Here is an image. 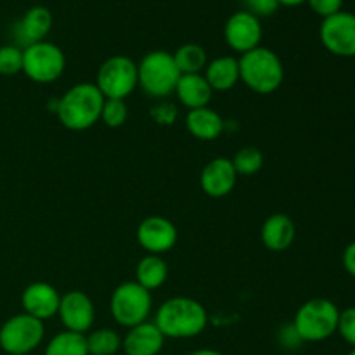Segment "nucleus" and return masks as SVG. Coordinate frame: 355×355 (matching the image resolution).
Returning <instances> with one entry per match:
<instances>
[{
	"instance_id": "f257e3e1",
	"label": "nucleus",
	"mask_w": 355,
	"mask_h": 355,
	"mask_svg": "<svg viewBox=\"0 0 355 355\" xmlns=\"http://www.w3.org/2000/svg\"><path fill=\"white\" fill-rule=\"evenodd\" d=\"M104 96L96 83L82 82L73 85L59 97L55 114L64 128L71 132H83L92 128L101 120Z\"/></svg>"
},
{
	"instance_id": "f03ea898",
	"label": "nucleus",
	"mask_w": 355,
	"mask_h": 355,
	"mask_svg": "<svg viewBox=\"0 0 355 355\" xmlns=\"http://www.w3.org/2000/svg\"><path fill=\"white\" fill-rule=\"evenodd\" d=\"M155 324L165 338H194L207 329L208 312L194 298L173 297L158 309Z\"/></svg>"
},
{
	"instance_id": "7ed1b4c3",
	"label": "nucleus",
	"mask_w": 355,
	"mask_h": 355,
	"mask_svg": "<svg viewBox=\"0 0 355 355\" xmlns=\"http://www.w3.org/2000/svg\"><path fill=\"white\" fill-rule=\"evenodd\" d=\"M239 62V80L260 96L272 94L283 85L284 66L279 55L269 47H257L245 52Z\"/></svg>"
},
{
	"instance_id": "20e7f679",
	"label": "nucleus",
	"mask_w": 355,
	"mask_h": 355,
	"mask_svg": "<svg viewBox=\"0 0 355 355\" xmlns=\"http://www.w3.org/2000/svg\"><path fill=\"white\" fill-rule=\"evenodd\" d=\"M338 318L340 311L335 302L328 298H312L298 309L291 324L297 329L302 342L318 343L335 335Z\"/></svg>"
},
{
	"instance_id": "39448f33",
	"label": "nucleus",
	"mask_w": 355,
	"mask_h": 355,
	"mask_svg": "<svg viewBox=\"0 0 355 355\" xmlns=\"http://www.w3.org/2000/svg\"><path fill=\"white\" fill-rule=\"evenodd\" d=\"M180 71L173 54L166 51H151L137 62L139 87L155 99H165L175 92Z\"/></svg>"
},
{
	"instance_id": "423d86ee",
	"label": "nucleus",
	"mask_w": 355,
	"mask_h": 355,
	"mask_svg": "<svg viewBox=\"0 0 355 355\" xmlns=\"http://www.w3.org/2000/svg\"><path fill=\"white\" fill-rule=\"evenodd\" d=\"M111 315L123 328L130 329L148 321L153 309L151 291L135 281H125L114 288L110 302Z\"/></svg>"
},
{
	"instance_id": "0eeeda50",
	"label": "nucleus",
	"mask_w": 355,
	"mask_h": 355,
	"mask_svg": "<svg viewBox=\"0 0 355 355\" xmlns=\"http://www.w3.org/2000/svg\"><path fill=\"white\" fill-rule=\"evenodd\" d=\"M96 87L101 90L104 99H127L135 87L137 80V62L128 55H111L101 64L97 71Z\"/></svg>"
},
{
	"instance_id": "6e6552de",
	"label": "nucleus",
	"mask_w": 355,
	"mask_h": 355,
	"mask_svg": "<svg viewBox=\"0 0 355 355\" xmlns=\"http://www.w3.org/2000/svg\"><path fill=\"white\" fill-rule=\"evenodd\" d=\"M44 336V321L21 312L0 326V349L7 355H28L38 349Z\"/></svg>"
},
{
	"instance_id": "1a4fd4ad",
	"label": "nucleus",
	"mask_w": 355,
	"mask_h": 355,
	"mask_svg": "<svg viewBox=\"0 0 355 355\" xmlns=\"http://www.w3.org/2000/svg\"><path fill=\"white\" fill-rule=\"evenodd\" d=\"M66 69V55L55 44L37 42L23 49V73L35 83H52Z\"/></svg>"
},
{
	"instance_id": "9d476101",
	"label": "nucleus",
	"mask_w": 355,
	"mask_h": 355,
	"mask_svg": "<svg viewBox=\"0 0 355 355\" xmlns=\"http://www.w3.org/2000/svg\"><path fill=\"white\" fill-rule=\"evenodd\" d=\"M319 38L328 52L338 58H355V14L340 10L324 17Z\"/></svg>"
},
{
	"instance_id": "9b49d317",
	"label": "nucleus",
	"mask_w": 355,
	"mask_h": 355,
	"mask_svg": "<svg viewBox=\"0 0 355 355\" xmlns=\"http://www.w3.org/2000/svg\"><path fill=\"white\" fill-rule=\"evenodd\" d=\"M262 37L263 30L260 19L253 16V14L246 12L245 9L231 14V16L227 17V21H225V44H227L234 52L245 54V52H250L253 51V49L260 47Z\"/></svg>"
},
{
	"instance_id": "f8f14e48",
	"label": "nucleus",
	"mask_w": 355,
	"mask_h": 355,
	"mask_svg": "<svg viewBox=\"0 0 355 355\" xmlns=\"http://www.w3.org/2000/svg\"><path fill=\"white\" fill-rule=\"evenodd\" d=\"M135 238L141 248L149 255H163L177 245L179 232L172 220L162 215H151L139 224Z\"/></svg>"
},
{
	"instance_id": "ddd939ff",
	"label": "nucleus",
	"mask_w": 355,
	"mask_h": 355,
	"mask_svg": "<svg viewBox=\"0 0 355 355\" xmlns=\"http://www.w3.org/2000/svg\"><path fill=\"white\" fill-rule=\"evenodd\" d=\"M58 315L66 331L85 335L96 321V307L89 295L80 290H73L61 297Z\"/></svg>"
},
{
	"instance_id": "4468645a",
	"label": "nucleus",
	"mask_w": 355,
	"mask_h": 355,
	"mask_svg": "<svg viewBox=\"0 0 355 355\" xmlns=\"http://www.w3.org/2000/svg\"><path fill=\"white\" fill-rule=\"evenodd\" d=\"M238 172L229 158H214L205 165L200 175V186L210 198H225L234 191Z\"/></svg>"
},
{
	"instance_id": "2eb2a0df",
	"label": "nucleus",
	"mask_w": 355,
	"mask_h": 355,
	"mask_svg": "<svg viewBox=\"0 0 355 355\" xmlns=\"http://www.w3.org/2000/svg\"><path fill=\"white\" fill-rule=\"evenodd\" d=\"M59 302H61V295L52 284L45 283V281L28 284L21 295V305H23L24 314L40 319V321H47V319L58 315Z\"/></svg>"
},
{
	"instance_id": "dca6fc26",
	"label": "nucleus",
	"mask_w": 355,
	"mask_h": 355,
	"mask_svg": "<svg viewBox=\"0 0 355 355\" xmlns=\"http://www.w3.org/2000/svg\"><path fill=\"white\" fill-rule=\"evenodd\" d=\"M165 345V336L155 322H141L127 331L121 338L125 355H158Z\"/></svg>"
},
{
	"instance_id": "f3484780",
	"label": "nucleus",
	"mask_w": 355,
	"mask_h": 355,
	"mask_svg": "<svg viewBox=\"0 0 355 355\" xmlns=\"http://www.w3.org/2000/svg\"><path fill=\"white\" fill-rule=\"evenodd\" d=\"M295 236H297V227L290 215L286 214L270 215L263 220L262 229H260L263 246L274 253L286 252L293 245Z\"/></svg>"
},
{
	"instance_id": "a211bd4d",
	"label": "nucleus",
	"mask_w": 355,
	"mask_h": 355,
	"mask_svg": "<svg viewBox=\"0 0 355 355\" xmlns=\"http://www.w3.org/2000/svg\"><path fill=\"white\" fill-rule=\"evenodd\" d=\"M54 17L52 12L44 6H35L24 12V16L17 21L16 24V37L19 44L24 47L37 42L45 40L49 31L52 30Z\"/></svg>"
},
{
	"instance_id": "6ab92c4d",
	"label": "nucleus",
	"mask_w": 355,
	"mask_h": 355,
	"mask_svg": "<svg viewBox=\"0 0 355 355\" xmlns=\"http://www.w3.org/2000/svg\"><path fill=\"white\" fill-rule=\"evenodd\" d=\"M186 128L198 141H215L224 132L225 121L211 107H198L187 111Z\"/></svg>"
},
{
	"instance_id": "aec40b11",
	"label": "nucleus",
	"mask_w": 355,
	"mask_h": 355,
	"mask_svg": "<svg viewBox=\"0 0 355 355\" xmlns=\"http://www.w3.org/2000/svg\"><path fill=\"white\" fill-rule=\"evenodd\" d=\"M173 94H177V99L187 110H198L210 104L214 90L208 85L203 73H198V75H180Z\"/></svg>"
},
{
	"instance_id": "412c9836",
	"label": "nucleus",
	"mask_w": 355,
	"mask_h": 355,
	"mask_svg": "<svg viewBox=\"0 0 355 355\" xmlns=\"http://www.w3.org/2000/svg\"><path fill=\"white\" fill-rule=\"evenodd\" d=\"M203 76L207 78L208 85L211 90H218V92H227L236 83L241 82L239 80V62L238 59L232 55H220L211 61H208L207 68H205Z\"/></svg>"
},
{
	"instance_id": "4be33fe9",
	"label": "nucleus",
	"mask_w": 355,
	"mask_h": 355,
	"mask_svg": "<svg viewBox=\"0 0 355 355\" xmlns=\"http://www.w3.org/2000/svg\"><path fill=\"white\" fill-rule=\"evenodd\" d=\"M168 279V266L162 255H146L139 260L135 267V283L148 291L158 290Z\"/></svg>"
},
{
	"instance_id": "5701e85b",
	"label": "nucleus",
	"mask_w": 355,
	"mask_h": 355,
	"mask_svg": "<svg viewBox=\"0 0 355 355\" xmlns=\"http://www.w3.org/2000/svg\"><path fill=\"white\" fill-rule=\"evenodd\" d=\"M173 61L179 68L180 75H198L203 73L208 64V54L200 44H184L173 52Z\"/></svg>"
},
{
	"instance_id": "b1692460",
	"label": "nucleus",
	"mask_w": 355,
	"mask_h": 355,
	"mask_svg": "<svg viewBox=\"0 0 355 355\" xmlns=\"http://www.w3.org/2000/svg\"><path fill=\"white\" fill-rule=\"evenodd\" d=\"M44 355H89L85 335L64 329L49 340Z\"/></svg>"
},
{
	"instance_id": "393cba45",
	"label": "nucleus",
	"mask_w": 355,
	"mask_h": 355,
	"mask_svg": "<svg viewBox=\"0 0 355 355\" xmlns=\"http://www.w3.org/2000/svg\"><path fill=\"white\" fill-rule=\"evenodd\" d=\"M85 338L89 355H116L121 349V336L114 329H94Z\"/></svg>"
},
{
	"instance_id": "a878e982",
	"label": "nucleus",
	"mask_w": 355,
	"mask_h": 355,
	"mask_svg": "<svg viewBox=\"0 0 355 355\" xmlns=\"http://www.w3.org/2000/svg\"><path fill=\"white\" fill-rule=\"evenodd\" d=\"M238 175H255L263 166V155L255 146H245L231 159Z\"/></svg>"
},
{
	"instance_id": "bb28decb",
	"label": "nucleus",
	"mask_w": 355,
	"mask_h": 355,
	"mask_svg": "<svg viewBox=\"0 0 355 355\" xmlns=\"http://www.w3.org/2000/svg\"><path fill=\"white\" fill-rule=\"evenodd\" d=\"M101 120L106 127L120 128L128 120V106L123 99H104Z\"/></svg>"
},
{
	"instance_id": "cd10ccee",
	"label": "nucleus",
	"mask_w": 355,
	"mask_h": 355,
	"mask_svg": "<svg viewBox=\"0 0 355 355\" xmlns=\"http://www.w3.org/2000/svg\"><path fill=\"white\" fill-rule=\"evenodd\" d=\"M23 71V49L0 45V76H14Z\"/></svg>"
},
{
	"instance_id": "c85d7f7f",
	"label": "nucleus",
	"mask_w": 355,
	"mask_h": 355,
	"mask_svg": "<svg viewBox=\"0 0 355 355\" xmlns=\"http://www.w3.org/2000/svg\"><path fill=\"white\" fill-rule=\"evenodd\" d=\"M336 333L343 338V342L349 343L350 347H355V307H349L345 311H340L338 328Z\"/></svg>"
},
{
	"instance_id": "c756f323",
	"label": "nucleus",
	"mask_w": 355,
	"mask_h": 355,
	"mask_svg": "<svg viewBox=\"0 0 355 355\" xmlns=\"http://www.w3.org/2000/svg\"><path fill=\"white\" fill-rule=\"evenodd\" d=\"M245 2V10L246 12L253 14L255 17H269L274 12H277L279 9V3L277 0H243Z\"/></svg>"
},
{
	"instance_id": "7c9ffc66",
	"label": "nucleus",
	"mask_w": 355,
	"mask_h": 355,
	"mask_svg": "<svg viewBox=\"0 0 355 355\" xmlns=\"http://www.w3.org/2000/svg\"><path fill=\"white\" fill-rule=\"evenodd\" d=\"M307 3L318 16L324 19L342 10L343 0H307Z\"/></svg>"
},
{
	"instance_id": "2f4dec72",
	"label": "nucleus",
	"mask_w": 355,
	"mask_h": 355,
	"mask_svg": "<svg viewBox=\"0 0 355 355\" xmlns=\"http://www.w3.org/2000/svg\"><path fill=\"white\" fill-rule=\"evenodd\" d=\"M277 340H279V345L283 349L295 350L302 345V338L298 336L297 329L293 328V324H286L279 329V335H277Z\"/></svg>"
},
{
	"instance_id": "473e14b6",
	"label": "nucleus",
	"mask_w": 355,
	"mask_h": 355,
	"mask_svg": "<svg viewBox=\"0 0 355 355\" xmlns=\"http://www.w3.org/2000/svg\"><path fill=\"white\" fill-rule=\"evenodd\" d=\"M151 116H153V120L156 121V123L172 125L173 120H175V116H177V110H175V106H173V104L163 103V104H158V106L153 107Z\"/></svg>"
},
{
	"instance_id": "72a5a7b5",
	"label": "nucleus",
	"mask_w": 355,
	"mask_h": 355,
	"mask_svg": "<svg viewBox=\"0 0 355 355\" xmlns=\"http://www.w3.org/2000/svg\"><path fill=\"white\" fill-rule=\"evenodd\" d=\"M342 262L347 272H349L352 277H355V241L350 243V245H347V248L343 250Z\"/></svg>"
},
{
	"instance_id": "f704fd0d",
	"label": "nucleus",
	"mask_w": 355,
	"mask_h": 355,
	"mask_svg": "<svg viewBox=\"0 0 355 355\" xmlns=\"http://www.w3.org/2000/svg\"><path fill=\"white\" fill-rule=\"evenodd\" d=\"M189 355H224V354L218 352V350H214V349H198V350H194V352H191Z\"/></svg>"
},
{
	"instance_id": "c9c22d12",
	"label": "nucleus",
	"mask_w": 355,
	"mask_h": 355,
	"mask_svg": "<svg viewBox=\"0 0 355 355\" xmlns=\"http://www.w3.org/2000/svg\"><path fill=\"white\" fill-rule=\"evenodd\" d=\"M304 2H307V0H277L279 6H286V7H297V6H302Z\"/></svg>"
},
{
	"instance_id": "e433bc0d",
	"label": "nucleus",
	"mask_w": 355,
	"mask_h": 355,
	"mask_svg": "<svg viewBox=\"0 0 355 355\" xmlns=\"http://www.w3.org/2000/svg\"><path fill=\"white\" fill-rule=\"evenodd\" d=\"M349 355H355V347H354V349H352V350H350V352H349Z\"/></svg>"
}]
</instances>
